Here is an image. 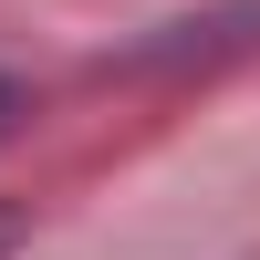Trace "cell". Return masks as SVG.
Returning a JSON list of instances; mask_svg holds the SVG:
<instances>
[{
    "label": "cell",
    "mask_w": 260,
    "mask_h": 260,
    "mask_svg": "<svg viewBox=\"0 0 260 260\" xmlns=\"http://www.w3.org/2000/svg\"><path fill=\"white\" fill-rule=\"evenodd\" d=\"M11 240H21V219H11V208H0V250H11Z\"/></svg>",
    "instance_id": "obj_1"
},
{
    "label": "cell",
    "mask_w": 260,
    "mask_h": 260,
    "mask_svg": "<svg viewBox=\"0 0 260 260\" xmlns=\"http://www.w3.org/2000/svg\"><path fill=\"white\" fill-rule=\"evenodd\" d=\"M0 115H11V83H0Z\"/></svg>",
    "instance_id": "obj_2"
}]
</instances>
